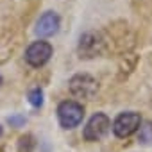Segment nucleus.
I'll return each mask as SVG.
<instances>
[{"mask_svg":"<svg viewBox=\"0 0 152 152\" xmlns=\"http://www.w3.org/2000/svg\"><path fill=\"white\" fill-rule=\"evenodd\" d=\"M0 86H2V75H0Z\"/></svg>","mask_w":152,"mask_h":152,"instance_id":"nucleus-12","label":"nucleus"},{"mask_svg":"<svg viewBox=\"0 0 152 152\" xmlns=\"http://www.w3.org/2000/svg\"><path fill=\"white\" fill-rule=\"evenodd\" d=\"M97 38L93 36V34H86V36H83L81 38V47H79V50H81V57L84 56V57H91V56H95L97 54Z\"/></svg>","mask_w":152,"mask_h":152,"instance_id":"nucleus-7","label":"nucleus"},{"mask_svg":"<svg viewBox=\"0 0 152 152\" xmlns=\"http://www.w3.org/2000/svg\"><path fill=\"white\" fill-rule=\"evenodd\" d=\"M59 25H61V20L57 16V13L54 11H47L39 16V20L36 22V29L34 32L39 36V38H50L54 34H57L59 31Z\"/></svg>","mask_w":152,"mask_h":152,"instance_id":"nucleus-6","label":"nucleus"},{"mask_svg":"<svg viewBox=\"0 0 152 152\" xmlns=\"http://www.w3.org/2000/svg\"><path fill=\"white\" fill-rule=\"evenodd\" d=\"M140 125H141V116L134 111H125L115 118L111 127L116 138H129L140 129Z\"/></svg>","mask_w":152,"mask_h":152,"instance_id":"nucleus-4","label":"nucleus"},{"mask_svg":"<svg viewBox=\"0 0 152 152\" xmlns=\"http://www.w3.org/2000/svg\"><path fill=\"white\" fill-rule=\"evenodd\" d=\"M68 88H70V93L77 99H93L97 90H99V84L97 81L88 73H77L73 75L68 83Z\"/></svg>","mask_w":152,"mask_h":152,"instance_id":"nucleus-2","label":"nucleus"},{"mask_svg":"<svg viewBox=\"0 0 152 152\" xmlns=\"http://www.w3.org/2000/svg\"><path fill=\"white\" fill-rule=\"evenodd\" d=\"M84 118V107L77 100H64L57 107V120L63 129L77 127Z\"/></svg>","mask_w":152,"mask_h":152,"instance_id":"nucleus-1","label":"nucleus"},{"mask_svg":"<svg viewBox=\"0 0 152 152\" xmlns=\"http://www.w3.org/2000/svg\"><path fill=\"white\" fill-rule=\"evenodd\" d=\"M23 122H25L23 116H11V118H9V124H11V125H16V127H20Z\"/></svg>","mask_w":152,"mask_h":152,"instance_id":"nucleus-11","label":"nucleus"},{"mask_svg":"<svg viewBox=\"0 0 152 152\" xmlns=\"http://www.w3.org/2000/svg\"><path fill=\"white\" fill-rule=\"evenodd\" d=\"M0 136H2V125H0Z\"/></svg>","mask_w":152,"mask_h":152,"instance_id":"nucleus-13","label":"nucleus"},{"mask_svg":"<svg viewBox=\"0 0 152 152\" xmlns=\"http://www.w3.org/2000/svg\"><path fill=\"white\" fill-rule=\"evenodd\" d=\"M109 127H111L109 116L106 113H95L88 120V124H86V127L83 131V136H84L86 141H99L107 134Z\"/></svg>","mask_w":152,"mask_h":152,"instance_id":"nucleus-5","label":"nucleus"},{"mask_svg":"<svg viewBox=\"0 0 152 152\" xmlns=\"http://www.w3.org/2000/svg\"><path fill=\"white\" fill-rule=\"evenodd\" d=\"M34 147H36V141H34L32 134H25L18 141V152H32Z\"/></svg>","mask_w":152,"mask_h":152,"instance_id":"nucleus-9","label":"nucleus"},{"mask_svg":"<svg viewBox=\"0 0 152 152\" xmlns=\"http://www.w3.org/2000/svg\"><path fill=\"white\" fill-rule=\"evenodd\" d=\"M52 52H54V48H52V45L48 41L38 39V41H34V43H31L27 47V50H25V61H27L29 66L39 68V66H43V64H47L50 61Z\"/></svg>","mask_w":152,"mask_h":152,"instance_id":"nucleus-3","label":"nucleus"},{"mask_svg":"<svg viewBox=\"0 0 152 152\" xmlns=\"http://www.w3.org/2000/svg\"><path fill=\"white\" fill-rule=\"evenodd\" d=\"M138 140L143 145H150L152 143V122H143L138 129Z\"/></svg>","mask_w":152,"mask_h":152,"instance_id":"nucleus-8","label":"nucleus"},{"mask_svg":"<svg viewBox=\"0 0 152 152\" xmlns=\"http://www.w3.org/2000/svg\"><path fill=\"white\" fill-rule=\"evenodd\" d=\"M29 102L32 107H41L43 106V90L41 88H34L29 93Z\"/></svg>","mask_w":152,"mask_h":152,"instance_id":"nucleus-10","label":"nucleus"}]
</instances>
